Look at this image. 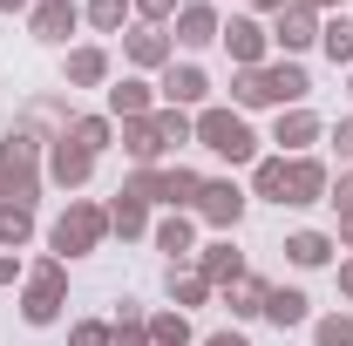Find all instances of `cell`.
I'll list each match as a JSON object with an SVG mask.
<instances>
[{"instance_id": "cell-1", "label": "cell", "mask_w": 353, "mask_h": 346, "mask_svg": "<svg viewBox=\"0 0 353 346\" xmlns=\"http://www.w3.org/2000/svg\"><path fill=\"white\" fill-rule=\"evenodd\" d=\"M312 95L299 61H265V68H238L231 75V102L238 109H299Z\"/></svg>"}, {"instance_id": "cell-2", "label": "cell", "mask_w": 353, "mask_h": 346, "mask_svg": "<svg viewBox=\"0 0 353 346\" xmlns=\"http://www.w3.org/2000/svg\"><path fill=\"white\" fill-rule=\"evenodd\" d=\"M41 150H48V136H34L28 123H14L0 136V204H28L34 211V197H41Z\"/></svg>"}, {"instance_id": "cell-3", "label": "cell", "mask_w": 353, "mask_h": 346, "mask_svg": "<svg viewBox=\"0 0 353 346\" xmlns=\"http://www.w3.org/2000/svg\"><path fill=\"white\" fill-rule=\"evenodd\" d=\"M102 238H109V211L88 204V197H68V211L48 224V252L54 258H88V252H102Z\"/></svg>"}, {"instance_id": "cell-4", "label": "cell", "mask_w": 353, "mask_h": 346, "mask_svg": "<svg viewBox=\"0 0 353 346\" xmlns=\"http://www.w3.org/2000/svg\"><path fill=\"white\" fill-rule=\"evenodd\" d=\"M197 143L224 163H259V136L238 109H197Z\"/></svg>"}, {"instance_id": "cell-5", "label": "cell", "mask_w": 353, "mask_h": 346, "mask_svg": "<svg viewBox=\"0 0 353 346\" xmlns=\"http://www.w3.org/2000/svg\"><path fill=\"white\" fill-rule=\"evenodd\" d=\"M61 305H68V265L48 258V265H34V278H28V292H21V319H28V326H54Z\"/></svg>"}, {"instance_id": "cell-6", "label": "cell", "mask_w": 353, "mask_h": 346, "mask_svg": "<svg viewBox=\"0 0 353 346\" xmlns=\"http://www.w3.org/2000/svg\"><path fill=\"white\" fill-rule=\"evenodd\" d=\"M245 204H252V190H238L231 176H204V190H197V217L211 224V231H238V217H245Z\"/></svg>"}, {"instance_id": "cell-7", "label": "cell", "mask_w": 353, "mask_h": 346, "mask_svg": "<svg viewBox=\"0 0 353 346\" xmlns=\"http://www.w3.org/2000/svg\"><path fill=\"white\" fill-rule=\"evenodd\" d=\"M157 102L163 109H211V75L197 61H170L163 82H157Z\"/></svg>"}, {"instance_id": "cell-8", "label": "cell", "mask_w": 353, "mask_h": 346, "mask_svg": "<svg viewBox=\"0 0 353 346\" xmlns=\"http://www.w3.org/2000/svg\"><path fill=\"white\" fill-rule=\"evenodd\" d=\"M218 41H224V54L238 61V68H265V48H272V28H265L259 14H231L218 28Z\"/></svg>"}, {"instance_id": "cell-9", "label": "cell", "mask_w": 353, "mask_h": 346, "mask_svg": "<svg viewBox=\"0 0 353 346\" xmlns=\"http://www.w3.org/2000/svg\"><path fill=\"white\" fill-rule=\"evenodd\" d=\"M218 28H224V14L211 7V0H183L176 21H170V41L176 48H211V41H218Z\"/></svg>"}, {"instance_id": "cell-10", "label": "cell", "mask_w": 353, "mask_h": 346, "mask_svg": "<svg viewBox=\"0 0 353 346\" xmlns=\"http://www.w3.org/2000/svg\"><path fill=\"white\" fill-rule=\"evenodd\" d=\"M319 21H326V14H312V7L292 0V7L272 21V48H285V61H292V54H306V48H319Z\"/></svg>"}, {"instance_id": "cell-11", "label": "cell", "mask_w": 353, "mask_h": 346, "mask_svg": "<svg viewBox=\"0 0 353 346\" xmlns=\"http://www.w3.org/2000/svg\"><path fill=\"white\" fill-rule=\"evenodd\" d=\"M28 28H34V41L61 48L75 28H82V7H75V0H34V7H28Z\"/></svg>"}, {"instance_id": "cell-12", "label": "cell", "mask_w": 353, "mask_h": 346, "mask_svg": "<svg viewBox=\"0 0 353 346\" xmlns=\"http://www.w3.org/2000/svg\"><path fill=\"white\" fill-rule=\"evenodd\" d=\"M88 176H95V156H88L82 143L54 136V143H48V183H61V190H82Z\"/></svg>"}, {"instance_id": "cell-13", "label": "cell", "mask_w": 353, "mask_h": 346, "mask_svg": "<svg viewBox=\"0 0 353 346\" xmlns=\"http://www.w3.org/2000/svg\"><path fill=\"white\" fill-rule=\"evenodd\" d=\"M272 143H279V156H306L312 143H319V116H312L306 102H299V109H279V123H272Z\"/></svg>"}, {"instance_id": "cell-14", "label": "cell", "mask_w": 353, "mask_h": 346, "mask_svg": "<svg viewBox=\"0 0 353 346\" xmlns=\"http://www.w3.org/2000/svg\"><path fill=\"white\" fill-rule=\"evenodd\" d=\"M326 163L319 156H285V204H326Z\"/></svg>"}, {"instance_id": "cell-15", "label": "cell", "mask_w": 353, "mask_h": 346, "mask_svg": "<svg viewBox=\"0 0 353 346\" xmlns=\"http://www.w3.org/2000/svg\"><path fill=\"white\" fill-rule=\"evenodd\" d=\"M123 54H130V68H170L176 41L163 34V28H143V21H136L130 34H123Z\"/></svg>"}, {"instance_id": "cell-16", "label": "cell", "mask_w": 353, "mask_h": 346, "mask_svg": "<svg viewBox=\"0 0 353 346\" xmlns=\"http://www.w3.org/2000/svg\"><path fill=\"white\" fill-rule=\"evenodd\" d=\"M136 116H157V88L143 82V75L109 82V123H136Z\"/></svg>"}, {"instance_id": "cell-17", "label": "cell", "mask_w": 353, "mask_h": 346, "mask_svg": "<svg viewBox=\"0 0 353 346\" xmlns=\"http://www.w3.org/2000/svg\"><path fill=\"white\" fill-rule=\"evenodd\" d=\"M150 238H157V252H163V258H170V265L197 258V224H190V217H183V211L157 217V224H150Z\"/></svg>"}, {"instance_id": "cell-18", "label": "cell", "mask_w": 353, "mask_h": 346, "mask_svg": "<svg viewBox=\"0 0 353 346\" xmlns=\"http://www.w3.org/2000/svg\"><path fill=\"white\" fill-rule=\"evenodd\" d=\"M61 82L68 88H102L109 82V48H68V61H61Z\"/></svg>"}, {"instance_id": "cell-19", "label": "cell", "mask_w": 353, "mask_h": 346, "mask_svg": "<svg viewBox=\"0 0 353 346\" xmlns=\"http://www.w3.org/2000/svg\"><path fill=\"white\" fill-rule=\"evenodd\" d=\"M265 292H272V285L252 278V272H245V278H231V285H218V299H224L231 319H265Z\"/></svg>"}, {"instance_id": "cell-20", "label": "cell", "mask_w": 353, "mask_h": 346, "mask_svg": "<svg viewBox=\"0 0 353 346\" xmlns=\"http://www.w3.org/2000/svg\"><path fill=\"white\" fill-rule=\"evenodd\" d=\"M265 319H272L279 333H285V326H306V319H312V299L299 292V285H272V292H265Z\"/></svg>"}, {"instance_id": "cell-21", "label": "cell", "mask_w": 353, "mask_h": 346, "mask_svg": "<svg viewBox=\"0 0 353 346\" xmlns=\"http://www.w3.org/2000/svg\"><path fill=\"white\" fill-rule=\"evenodd\" d=\"M333 252H340V238H326V231H292V238H285V258L299 265V272L333 265Z\"/></svg>"}, {"instance_id": "cell-22", "label": "cell", "mask_w": 353, "mask_h": 346, "mask_svg": "<svg viewBox=\"0 0 353 346\" xmlns=\"http://www.w3.org/2000/svg\"><path fill=\"white\" fill-rule=\"evenodd\" d=\"M197 272H204L211 285H231V278H245V258H238V245H231V238H218V245H204V252H197Z\"/></svg>"}, {"instance_id": "cell-23", "label": "cell", "mask_w": 353, "mask_h": 346, "mask_svg": "<svg viewBox=\"0 0 353 346\" xmlns=\"http://www.w3.org/2000/svg\"><path fill=\"white\" fill-rule=\"evenodd\" d=\"M109 231H116V238H150V204L130 197V190H116V204H109Z\"/></svg>"}, {"instance_id": "cell-24", "label": "cell", "mask_w": 353, "mask_h": 346, "mask_svg": "<svg viewBox=\"0 0 353 346\" xmlns=\"http://www.w3.org/2000/svg\"><path fill=\"white\" fill-rule=\"evenodd\" d=\"M319 48L333 68H353V14H326L319 21Z\"/></svg>"}, {"instance_id": "cell-25", "label": "cell", "mask_w": 353, "mask_h": 346, "mask_svg": "<svg viewBox=\"0 0 353 346\" xmlns=\"http://www.w3.org/2000/svg\"><path fill=\"white\" fill-rule=\"evenodd\" d=\"M211 292H218V285H211L197 265H190V272H183V265H170V299H176V312H183V305H204Z\"/></svg>"}, {"instance_id": "cell-26", "label": "cell", "mask_w": 353, "mask_h": 346, "mask_svg": "<svg viewBox=\"0 0 353 346\" xmlns=\"http://www.w3.org/2000/svg\"><path fill=\"white\" fill-rule=\"evenodd\" d=\"M150 123H157V136H163V150H183V143H197V116H190V109H157Z\"/></svg>"}, {"instance_id": "cell-27", "label": "cell", "mask_w": 353, "mask_h": 346, "mask_svg": "<svg viewBox=\"0 0 353 346\" xmlns=\"http://www.w3.org/2000/svg\"><path fill=\"white\" fill-rule=\"evenodd\" d=\"M61 136H68V143H82L88 156H102V150H109V136H116V123H109V116H75Z\"/></svg>"}, {"instance_id": "cell-28", "label": "cell", "mask_w": 353, "mask_h": 346, "mask_svg": "<svg viewBox=\"0 0 353 346\" xmlns=\"http://www.w3.org/2000/svg\"><path fill=\"white\" fill-rule=\"evenodd\" d=\"M136 7L130 0H82V21L95 28V34H123V21H130Z\"/></svg>"}, {"instance_id": "cell-29", "label": "cell", "mask_w": 353, "mask_h": 346, "mask_svg": "<svg viewBox=\"0 0 353 346\" xmlns=\"http://www.w3.org/2000/svg\"><path fill=\"white\" fill-rule=\"evenodd\" d=\"M34 238V211L28 204H0V252H21Z\"/></svg>"}, {"instance_id": "cell-30", "label": "cell", "mask_w": 353, "mask_h": 346, "mask_svg": "<svg viewBox=\"0 0 353 346\" xmlns=\"http://www.w3.org/2000/svg\"><path fill=\"white\" fill-rule=\"evenodd\" d=\"M252 197L285 204V156H259V163H252Z\"/></svg>"}, {"instance_id": "cell-31", "label": "cell", "mask_w": 353, "mask_h": 346, "mask_svg": "<svg viewBox=\"0 0 353 346\" xmlns=\"http://www.w3.org/2000/svg\"><path fill=\"white\" fill-rule=\"evenodd\" d=\"M150 346H190V319L183 312H157L150 319Z\"/></svg>"}, {"instance_id": "cell-32", "label": "cell", "mask_w": 353, "mask_h": 346, "mask_svg": "<svg viewBox=\"0 0 353 346\" xmlns=\"http://www.w3.org/2000/svg\"><path fill=\"white\" fill-rule=\"evenodd\" d=\"M312 346H353V312H326V319H312Z\"/></svg>"}, {"instance_id": "cell-33", "label": "cell", "mask_w": 353, "mask_h": 346, "mask_svg": "<svg viewBox=\"0 0 353 346\" xmlns=\"http://www.w3.org/2000/svg\"><path fill=\"white\" fill-rule=\"evenodd\" d=\"M109 346H150V319H143L136 305H123V319L109 326Z\"/></svg>"}, {"instance_id": "cell-34", "label": "cell", "mask_w": 353, "mask_h": 346, "mask_svg": "<svg viewBox=\"0 0 353 346\" xmlns=\"http://www.w3.org/2000/svg\"><path fill=\"white\" fill-rule=\"evenodd\" d=\"M136 7V21H143V28H163V21H176V7H183V0H130Z\"/></svg>"}, {"instance_id": "cell-35", "label": "cell", "mask_w": 353, "mask_h": 346, "mask_svg": "<svg viewBox=\"0 0 353 346\" xmlns=\"http://www.w3.org/2000/svg\"><path fill=\"white\" fill-rule=\"evenodd\" d=\"M326 204L340 211V224H347V217H353V170H340V176H333V183H326Z\"/></svg>"}, {"instance_id": "cell-36", "label": "cell", "mask_w": 353, "mask_h": 346, "mask_svg": "<svg viewBox=\"0 0 353 346\" xmlns=\"http://www.w3.org/2000/svg\"><path fill=\"white\" fill-rule=\"evenodd\" d=\"M68 346H109V326H102V319H82V326L68 333Z\"/></svg>"}, {"instance_id": "cell-37", "label": "cell", "mask_w": 353, "mask_h": 346, "mask_svg": "<svg viewBox=\"0 0 353 346\" xmlns=\"http://www.w3.org/2000/svg\"><path fill=\"white\" fill-rule=\"evenodd\" d=\"M333 143H340V156L353 163V116H340V123H333Z\"/></svg>"}, {"instance_id": "cell-38", "label": "cell", "mask_w": 353, "mask_h": 346, "mask_svg": "<svg viewBox=\"0 0 353 346\" xmlns=\"http://www.w3.org/2000/svg\"><path fill=\"white\" fill-rule=\"evenodd\" d=\"M204 346H252V340H245L238 326H224V333H211V340H204Z\"/></svg>"}, {"instance_id": "cell-39", "label": "cell", "mask_w": 353, "mask_h": 346, "mask_svg": "<svg viewBox=\"0 0 353 346\" xmlns=\"http://www.w3.org/2000/svg\"><path fill=\"white\" fill-rule=\"evenodd\" d=\"M14 278H21V258H14V252H0V285H14Z\"/></svg>"}, {"instance_id": "cell-40", "label": "cell", "mask_w": 353, "mask_h": 346, "mask_svg": "<svg viewBox=\"0 0 353 346\" xmlns=\"http://www.w3.org/2000/svg\"><path fill=\"white\" fill-rule=\"evenodd\" d=\"M299 7H312V14H333V7H347V0H299Z\"/></svg>"}, {"instance_id": "cell-41", "label": "cell", "mask_w": 353, "mask_h": 346, "mask_svg": "<svg viewBox=\"0 0 353 346\" xmlns=\"http://www.w3.org/2000/svg\"><path fill=\"white\" fill-rule=\"evenodd\" d=\"M252 7H259V14H285L292 0H252Z\"/></svg>"}, {"instance_id": "cell-42", "label": "cell", "mask_w": 353, "mask_h": 346, "mask_svg": "<svg viewBox=\"0 0 353 346\" xmlns=\"http://www.w3.org/2000/svg\"><path fill=\"white\" fill-rule=\"evenodd\" d=\"M340 292H347V299H353V258L340 265Z\"/></svg>"}, {"instance_id": "cell-43", "label": "cell", "mask_w": 353, "mask_h": 346, "mask_svg": "<svg viewBox=\"0 0 353 346\" xmlns=\"http://www.w3.org/2000/svg\"><path fill=\"white\" fill-rule=\"evenodd\" d=\"M28 7H34V0H0V14H28Z\"/></svg>"}, {"instance_id": "cell-44", "label": "cell", "mask_w": 353, "mask_h": 346, "mask_svg": "<svg viewBox=\"0 0 353 346\" xmlns=\"http://www.w3.org/2000/svg\"><path fill=\"white\" fill-rule=\"evenodd\" d=\"M340 252H353V217H347V224H340Z\"/></svg>"}, {"instance_id": "cell-45", "label": "cell", "mask_w": 353, "mask_h": 346, "mask_svg": "<svg viewBox=\"0 0 353 346\" xmlns=\"http://www.w3.org/2000/svg\"><path fill=\"white\" fill-rule=\"evenodd\" d=\"M347 95H353V75H347Z\"/></svg>"}]
</instances>
